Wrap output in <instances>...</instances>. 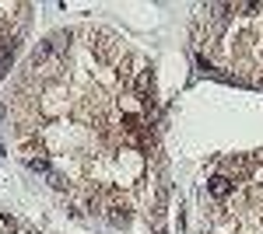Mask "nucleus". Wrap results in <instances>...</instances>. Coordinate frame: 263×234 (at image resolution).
<instances>
[{
	"mask_svg": "<svg viewBox=\"0 0 263 234\" xmlns=\"http://www.w3.org/2000/svg\"><path fill=\"white\" fill-rule=\"evenodd\" d=\"M197 67H200V70H207V74L214 70V63H211V59H207V56H197Z\"/></svg>",
	"mask_w": 263,
	"mask_h": 234,
	"instance_id": "423d86ee",
	"label": "nucleus"
},
{
	"mask_svg": "<svg viewBox=\"0 0 263 234\" xmlns=\"http://www.w3.org/2000/svg\"><path fill=\"white\" fill-rule=\"evenodd\" d=\"M232 189H235V182H232V178H224V175H218V178H211V182H207V193L218 196V199L232 196Z\"/></svg>",
	"mask_w": 263,
	"mask_h": 234,
	"instance_id": "f257e3e1",
	"label": "nucleus"
},
{
	"mask_svg": "<svg viewBox=\"0 0 263 234\" xmlns=\"http://www.w3.org/2000/svg\"><path fill=\"white\" fill-rule=\"evenodd\" d=\"M91 53H95L99 59H112V56H116V49H112L109 42H102V46H91Z\"/></svg>",
	"mask_w": 263,
	"mask_h": 234,
	"instance_id": "20e7f679",
	"label": "nucleus"
},
{
	"mask_svg": "<svg viewBox=\"0 0 263 234\" xmlns=\"http://www.w3.org/2000/svg\"><path fill=\"white\" fill-rule=\"evenodd\" d=\"M53 49H57V46H53V39L39 42V46H35V49H32V67H42V63H46V59L53 56Z\"/></svg>",
	"mask_w": 263,
	"mask_h": 234,
	"instance_id": "f03ea898",
	"label": "nucleus"
},
{
	"mask_svg": "<svg viewBox=\"0 0 263 234\" xmlns=\"http://www.w3.org/2000/svg\"><path fill=\"white\" fill-rule=\"evenodd\" d=\"M28 164H32L35 172H49V161H46V157H28Z\"/></svg>",
	"mask_w": 263,
	"mask_h": 234,
	"instance_id": "39448f33",
	"label": "nucleus"
},
{
	"mask_svg": "<svg viewBox=\"0 0 263 234\" xmlns=\"http://www.w3.org/2000/svg\"><path fill=\"white\" fill-rule=\"evenodd\" d=\"M105 217H109V224H116V227H126V224H130V210H126V206H120V203H112Z\"/></svg>",
	"mask_w": 263,
	"mask_h": 234,
	"instance_id": "7ed1b4c3",
	"label": "nucleus"
}]
</instances>
